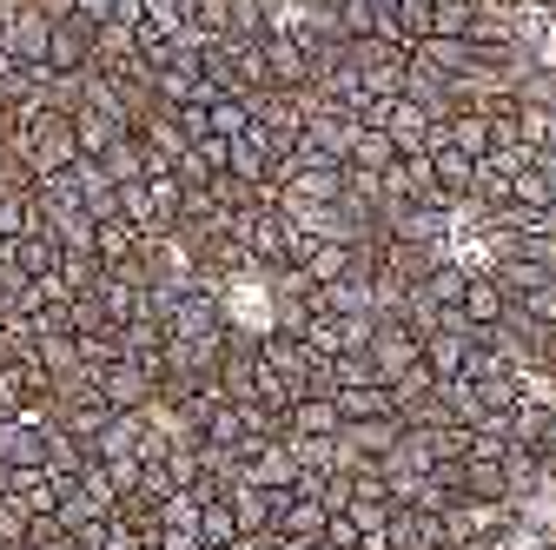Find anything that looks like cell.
Returning a JSON list of instances; mask_svg holds the SVG:
<instances>
[{"instance_id":"obj_1","label":"cell","mask_w":556,"mask_h":550,"mask_svg":"<svg viewBox=\"0 0 556 550\" xmlns=\"http://www.w3.org/2000/svg\"><path fill=\"white\" fill-rule=\"evenodd\" d=\"M8 153H21V160H27L34 186H40V179H53L60 166H74V160H80V140H74V113H53V107H47V113H40L27 133H21V140L8 147Z\"/></svg>"},{"instance_id":"obj_2","label":"cell","mask_w":556,"mask_h":550,"mask_svg":"<svg viewBox=\"0 0 556 550\" xmlns=\"http://www.w3.org/2000/svg\"><path fill=\"white\" fill-rule=\"evenodd\" d=\"M365 126H384L397 153H431V133H438V120L417 107V100H404V93L371 100V107H365Z\"/></svg>"},{"instance_id":"obj_3","label":"cell","mask_w":556,"mask_h":550,"mask_svg":"<svg viewBox=\"0 0 556 550\" xmlns=\"http://www.w3.org/2000/svg\"><path fill=\"white\" fill-rule=\"evenodd\" d=\"M245 485H265V491H292L299 477H305V464H299V445L278 432V438H252L245 451Z\"/></svg>"},{"instance_id":"obj_4","label":"cell","mask_w":556,"mask_h":550,"mask_svg":"<svg viewBox=\"0 0 556 550\" xmlns=\"http://www.w3.org/2000/svg\"><path fill=\"white\" fill-rule=\"evenodd\" d=\"M371 365H378V385H397L404 372H417L425 365V338H417L404 318H378V332H371Z\"/></svg>"},{"instance_id":"obj_5","label":"cell","mask_w":556,"mask_h":550,"mask_svg":"<svg viewBox=\"0 0 556 550\" xmlns=\"http://www.w3.org/2000/svg\"><path fill=\"white\" fill-rule=\"evenodd\" d=\"M470 346H477V325L451 305V312H444V325H438V332H425V365H431L438 378H464Z\"/></svg>"},{"instance_id":"obj_6","label":"cell","mask_w":556,"mask_h":550,"mask_svg":"<svg viewBox=\"0 0 556 550\" xmlns=\"http://www.w3.org/2000/svg\"><path fill=\"white\" fill-rule=\"evenodd\" d=\"M299 140L312 147V153H325V160H352V140H358V113H338V107H318V113H305V133Z\"/></svg>"},{"instance_id":"obj_7","label":"cell","mask_w":556,"mask_h":550,"mask_svg":"<svg viewBox=\"0 0 556 550\" xmlns=\"http://www.w3.org/2000/svg\"><path fill=\"white\" fill-rule=\"evenodd\" d=\"M384 543L391 550H451L444 543V517L425 511V504H397L391 524H384Z\"/></svg>"},{"instance_id":"obj_8","label":"cell","mask_w":556,"mask_h":550,"mask_svg":"<svg viewBox=\"0 0 556 550\" xmlns=\"http://www.w3.org/2000/svg\"><path fill=\"white\" fill-rule=\"evenodd\" d=\"M265 87H286V93L312 87V53L292 34H265Z\"/></svg>"},{"instance_id":"obj_9","label":"cell","mask_w":556,"mask_h":550,"mask_svg":"<svg viewBox=\"0 0 556 550\" xmlns=\"http://www.w3.org/2000/svg\"><path fill=\"white\" fill-rule=\"evenodd\" d=\"M153 391H160V385H153V372H147V365H132V359H119V365H106V372H100V398H106L113 411H147V404H153Z\"/></svg>"},{"instance_id":"obj_10","label":"cell","mask_w":556,"mask_h":550,"mask_svg":"<svg viewBox=\"0 0 556 550\" xmlns=\"http://www.w3.org/2000/svg\"><path fill=\"white\" fill-rule=\"evenodd\" d=\"M344 432V411L331 391H305L292 411H286V438H338Z\"/></svg>"},{"instance_id":"obj_11","label":"cell","mask_w":556,"mask_h":550,"mask_svg":"<svg viewBox=\"0 0 556 550\" xmlns=\"http://www.w3.org/2000/svg\"><path fill=\"white\" fill-rule=\"evenodd\" d=\"M8 498H14L27 517H53V511H60V498H66V477H53L47 464H21Z\"/></svg>"},{"instance_id":"obj_12","label":"cell","mask_w":556,"mask_h":550,"mask_svg":"<svg viewBox=\"0 0 556 550\" xmlns=\"http://www.w3.org/2000/svg\"><path fill=\"white\" fill-rule=\"evenodd\" d=\"M278 498H286V491L232 485V491H226V504H232V517H239V537H271V524H278Z\"/></svg>"},{"instance_id":"obj_13","label":"cell","mask_w":556,"mask_h":550,"mask_svg":"<svg viewBox=\"0 0 556 550\" xmlns=\"http://www.w3.org/2000/svg\"><path fill=\"white\" fill-rule=\"evenodd\" d=\"M93 60V21H53V40H47V66L53 74H80V66Z\"/></svg>"},{"instance_id":"obj_14","label":"cell","mask_w":556,"mask_h":550,"mask_svg":"<svg viewBox=\"0 0 556 550\" xmlns=\"http://www.w3.org/2000/svg\"><path fill=\"white\" fill-rule=\"evenodd\" d=\"M477 332H491V325H504L510 318V292L491 279V272H470V286H464V305H457Z\"/></svg>"},{"instance_id":"obj_15","label":"cell","mask_w":556,"mask_h":550,"mask_svg":"<svg viewBox=\"0 0 556 550\" xmlns=\"http://www.w3.org/2000/svg\"><path fill=\"white\" fill-rule=\"evenodd\" d=\"M325 524H331V511H325V498H305V491H286V498H278V537H325Z\"/></svg>"},{"instance_id":"obj_16","label":"cell","mask_w":556,"mask_h":550,"mask_svg":"<svg viewBox=\"0 0 556 550\" xmlns=\"http://www.w3.org/2000/svg\"><path fill=\"white\" fill-rule=\"evenodd\" d=\"M0 252H8V265H21L27 272V279H47V272H60V239L40 226V233H21V239H8V246H0Z\"/></svg>"},{"instance_id":"obj_17","label":"cell","mask_w":556,"mask_h":550,"mask_svg":"<svg viewBox=\"0 0 556 550\" xmlns=\"http://www.w3.org/2000/svg\"><path fill=\"white\" fill-rule=\"evenodd\" d=\"M47 40H53V21L34 8V0H21L14 21H8V53L14 60H47Z\"/></svg>"},{"instance_id":"obj_18","label":"cell","mask_w":556,"mask_h":550,"mask_svg":"<svg viewBox=\"0 0 556 550\" xmlns=\"http://www.w3.org/2000/svg\"><path fill=\"white\" fill-rule=\"evenodd\" d=\"M93 259L106 265V272H119V265H132L139 259V226L132 220H100V233H93Z\"/></svg>"},{"instance_id":"obj_19","label":"cell","mask_w":556,"mask_h":550,"mask_svg":"<svg viewBox=\"0 0 556 550\" xmlns=\"http://www.w3.org/2000/svg\"><path fill=\"white\" fill-rule=\"evenodd\" d=\"M299 272L312 286H331V279H344V272H358V252L344 246V239H318L305 259H299Z\"/></svg>"},{"instance_id":"obj_20","label":"cell","mask_w":556,"mask_h":550,"mask_svg":"<svg viewBox=\"0 0 556 550\" xmlns=\"http://www.w3.org/2000/svg\"><path fill=\"white\" fill-rule=\"evenodd\" d=\"M21 233H40V199L34 186H0V246Z\"/></svg>"},{"instance_id":"obj_21","label":"cell","mask_w":556,"mask_h":550,"mask_svg":"<svg viewBox=\"0 0 556 550\" xmlns=\"http://www.w3.org/2000/svg\"><path fill=\"white\" fill-rule=\"evenodd\" d=\"M119 133H132L119 113H100V107H80V113H74V140H80V153H87V160H100V153L119 140Z\"/></svg>"},{"instance_id":"obj_22","label":"cell","mask_w":556,"mask_h":550,"mask_svg":"<svg viewBox=\"0 0 556 550\" xmlns=\"http://www.w3.org/2000/svg\"><path fill=\"white\" fill-rule=\"evenodd\" d=\"M226 173H239V179H252V186H271V147H265V133H258V126H245L239 140H232Z\"/></svg>"},{"instance_id":"obj_23","label":"cell","mask_w":556,"mask_h":550,"mask_svg":"<svg viewBox=\"0 0 556 550\" xmlns=\"http://www.w3.org/2000/svg\"><path fill=\"white\" fill-rule=\"evenodd\" d=\"M331 398L344 411V425H358V418H397V411H391V385H338Z\"/></svg>"},{"instance_id":"obj_24","label":"cell","mask_w":556,"mask_h":550,"mask_svg":"<svg viewBox=\"0 0 556 550\" xmlns=\"http://www.w3.org/2000/svg\"><path fill=\"white\" fill-rule=\"evenodd\" d=\"M464 498H477V504H510V477H504V464H491V458H464Z\"/></svg>"},{"instance_id":"obj_25","label":"cell","mask_w":556,"mask_h":550,"mask_svg":"<svg viewBox=\"0 0 556 550\" xmlns=\"http://www.w3.org/2000/svg\"><path fill=\"white\" fill-rule=\"evenodd\" d=\"M431 173H438V186H444L451 199H464V213H470V173H477V160L444 140V147H431Z\"/></svg>"},{"instance_id":"obj_26","label":"cell","mask_w":556,"mask_h":550,"mask_svg":"<svg viewBox=\"0 0 556 550\" xmlns=\"http://www.w3.org/2000/svg\"><path fill=\"white\" fill-rule=\"evenodd\" d=\"M517 140L530 160H556V107H523L517 113Z\"/></svg>"},{"instance_id":"obj_27","label":"cell","mask_w":556,"mask_h":550,"mask_svg":"<svg viewBox=\"0 0 556 550\" xmlns=\"http://www.w3.org/2000/svg\"><path fill=\"white\" fill-rule=\"evenodd\" d=\"M338 438L352 445V451H365V458H384V451L404 438V418H358V425H344Z\"/></svg>"},{"instance_id":"obj_28","label":"cell","mask_w":556,"mask_h":550,"mask_svg":"<svg viewBox=\"0 0 556 550\" xmlns=\"http://www.w3.org/2000/svg\"><path fill=\"white\" fill-rule=\"evenodd\" d=\"M132 53H139V34L119 27V21H100V27H93V60H87V66H106V74H113V66H126Z\"/></svg>"},{"instance_id":"obj_29","label":"cell","mask_w":556,"mask_h":550,"mask_svg":"<svg viewBox=\"0 0 556 550\" xmlns=\"http://www.w3.org/2000/svg\"><path fill=\"white\" fill-rule=\"evenodd\" d=\"M391 160H397L391 133H384V126H365V120H358V140H352V160H344V166H352V173H384Z\"/></svg>"},{"instance_id":"obj_30","label":"cell","mask_w":556,"mask_h":550,"mask_svg":"<svg viewBox=\"0 0 556 550\" xmlns=\"http://www.w3.org/2000/svg\"><path fill=\"white\" fill-rule=\"evenodd\" d=\"M186 21H192V0H147L139 47H147V40H173V34H186Z\"/></svg>"},{"instance_id":"obj_31","label":"cell","mask_w":556,"mask_h":550,"mask_svg":"<svg viewBox=\"0 0 556 550\" xmlns=\"http://www.w3.org/2000/svg\"><path fill=\"white\" fill-rule=\"evenodd\" d=\"M100 166H106V179H113V186L147 179V147H139V133H119V140L100 153Z\"/></svg>"},{"instance_id":"obj_32","label":"cell","mask_w":556,"mask_h":550,"mask_svg":"<svg viewBox=\"0 0 556 550\" xmlns=\"http://www.w3.org/2000/svg\"><path fill=\"white\" fill-rule=\"evenodd\" d=\"M517 205H536V213H556V160H530L517 179Z\"/></svg>"},{"instance_id":"obj_33","label":"cell","mask_w":556,"mask_h":550,"mask_svg":"<svg viewBox=\"0 0 556 550\" xmlns=\"http://www.w3.org/2000/svg\"><path fill=\"white\" fill-rule=\"evenodd\" d=\"M232 21H226V40H265L271 34V0H226Z\"/></svg>"},{"instance_id":"obj_34","label":"cell","mask_w":556,"mask_h":550,"mask_svg":"<svg viewBox=\"0 0 556 550\" xmlns=\"http://www.w3.org/2000/svg\"><path fill=\"white\" fill-rule=\"evenodd\" d=\"M74 346H80V365L106 372V365H119V325H93V332H74Z\"/></svg>"},{"instance_id":"obj_35","label":"cell","mask_w":556,"mask_h":550,"mask_svg":"<svg viewBox=\"0 0 556 550\" xmlns=\"http://www.w3.org/2000/svg\"><path fill=\"white\" fill-rule=\"evenodd\" d=\"M34 359L53 372V378H66V372H80V346H74V332H47L40 346H34Z\"/></svg>"},{"instance_id":"obj_36","label":"cell","mask_w":556,"mask_h":550,"mask_svg":"<svg viewBox=\"0 0 556 550\" xmlns=\"http://www.w3.org/2000/svg\"><path fill=\"white\" fill-rule=\"evenodd\" d=\"M199 504H205L199 491H173L153 517H160V530H199Z\"/></svg>"},{"instance_id":"obj_37","label":"cell","mask_w":556,"mask_h":550,"mask_svg":"<svg viewBox=\"0 0 556 550\" xmlns=\"http://www.w3.org/2000/svg\"><path fill=\"white\" fill-rule=\"evenodd\" d=\"M331 385H378L371 352H338V359H331Z\"/></svg>"},{"instance_id":"obj_38","label":"cell","mask_w":556,"mask_h":550,"mask_svg":"<svg viewBox=\"0 0 556 550\" xmlns=\"http://www.w3.org/2000/svg\"><path fill=\"white\" fill-rule=\"evenodd\" d=\"M510 312H523L530 325H556V279L536 286V292H523V299H510Z\"/></svg>"},{"instance_id":"obj_39","label":"cell","mask_w":556,"mask_h":550,"mask_svg":"<svg viewBox=\"0 0 556 550\" xmlns=\"http://www.w3.org/2000/svg\"><path fill=\"white\" fill-rule=\"evenodd\" d=\"M27 524H34V517H27L14 498H0V543H8V550H14V543H27Z\"/></svg>"},{"instance_id":"obj_40","label":"cell","mask_w":556,"mask_h":550,"mask_svg":"<svg viewBox=\"0 0 556 550\" xmlns=\"http://www.w3.org/2000/svg\"><path fill=\"white\" fill-rule=\"evenodd\" d=\"M100 464H106V477L119 485V498L139 491V471H147V458H100Z\"/></svg>"},{"instance_id":"obj_41","label":"cell","mask_w":556,"mask_h":550,"mask_svg":"<svg viewBox=\"0 0 556 550\" xmlns=\"http://www.w3.org/2000/svg\"><path fill=\"white\" fill-rule=\"evenodd\" d=\"M318 543H325V550H358L365 537H358V524H352V517H344V511H338V517L325 524V537H318Z\"/></svg>"},{"instance_id":"obj_42","label":"cell","mask_w":556,"mask_h":550,"mask_svg":"<svg viewBox=\"0 0 556 550\" xmlns=\"http://www.w3.org/2000/svg\"><path fill=\"white\" fill-rule=\"evenodd\" d=\"M0 418H21V372L0 365Z\"/></svg>"},{"instance_id":"obj_43","label":"cell","mask_w":556,"mask_h":550,"mask_svg":"<svg viewBox=\"0 0 556 550\" xmlns=\"http://www.w3.org/2000/svg\"><path fill=\"white\" fill-rule=\"evenodd\" d=\"M318 498H325V511L338 517L344 504H352V477H325V491H318Z\"/></svg>"},{"instance_id":"obj_44","label":"cell","mask_w":556,"mask_h":550,"mask_svg":"<svg viewBox=\"0 0 556 550\" xmlns=\"http://www.w3.org/2000/svg\"><path fill=\"white\" fill-rule=\"evenodd\" d=\"M160 550H205L199 530H160Z\"/></svg>"},{"instance_id":"obj_45","label":"cell","mask_w":556,"mask_h":550,"mask_svg":"<svg viewBox=\"0 0 556 550\" xmlns=\"http://www.w3.org/2000/svg\"><path fill=\"white\" fill-rule=\"evenodd\" d=\"M34 8H40L47 21H74V14H80V0H34Z\"/></svg>"},{"instance_id":"obj_46","label":"cell","mask_w":556,"mask_h":550,"mask_svg":"<svg viewBox=\"0 0 556 550\" xmlns=\"http://www.w3.org/2000/svg\"><path fill=\"white\" fill-rule=\"evenodd\" d=\"M80 21H93V27L113 21V0H80Z\"/></svg>"},{"instance_id":"obj_47","label":"cell","mask_w":556,"mask_h":550,"mask_svg":"<svg viewBox=\"0 0 556 550\" xmlns=\"http://www.w3.org/2000/svg\"><path fill=\"white\" fill-rule=\"evenodd\" d=\"M365 8H371V14H378V21H391V14H397V8H404V0H365Z\"/></svg>"},{"instance_id":"obj_48","label":"cell","mask_w":556,"mask_h":550,"mask_svg":"<svg viewBox=\"0 0 556 550\" xmlns=\"http://www.w3.org/2000/svg\"><path fill=\"white\" fill-rule=\"evenodd\" d=\"M14 491V464H0V498H8Z\"/></svg>"},{"instance_id":"obj_49","label":"cell","mask_w":556,"mask_h":550,"mask_svg":"<svg viewBox=\"0 0 556 550\" xmlns=\"http://www.w3.org/2000/svg\"><path fill=\"white\" fill-rule=\"evenodd\" d=\"M239 550H271V537H239Z\"/></svg>"},{"instance_id":"obj_50","label":"cell","mask_w":556,"mask_h":550,"mask_svg":"<svg viewBox=\"0 0 556 550\" xmlns=\"http://www.w3.org/2000/svg\"><path fill=\"white\" fill-rule=\"evenodd\" d=\"M14 8H21V0H0V27H8V21H14Z\"/></svg>"},{"instance_id":"obj_51","label":"cell","mask_w":556,"mask_h":550,"mask_svg":"<svg viewBox=\"0 0 556 550\" xmlns=\"http://www.w3.org/2000/svg\"><path fill=\"white\" fill-rule=\"evenodd\" d=\"M8 60H14V53H8V27H0V66H8Z\"/></svg>"},{"instance_id":"obj_52","label":"cell","mask_w":556,"mask_h":550,"mask_svg":"<svg viewBox=\"0 0 556 550\" xmlns=\"http://www.w3.org/2000/svg\"><path fill=\"white\" fill-rule=\"evenodd\" d=\"M523 8H536V14H543V0H523Z\"/></svg>"},{"instance_id":"obj_53","label":"cell","mask_w":556,"mask_h":550,"mask_svg":"<svg viewBox=\"0 0 556 550\" xmlns=\"http://www.w3.org/2000/svg\"><path fill=\"white\" fill-rule=\"evenodd\" d=\"M66 550H80V543H74V537H66Z\"/></svg>"}]
</instances>
